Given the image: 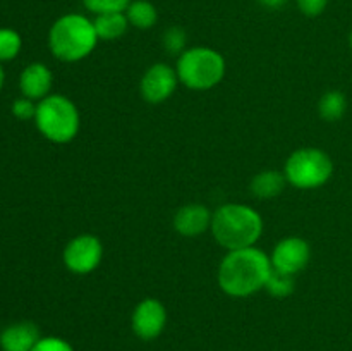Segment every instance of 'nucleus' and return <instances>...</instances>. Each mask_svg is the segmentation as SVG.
Here are the masks:
<instances>
[{
	"label": "nucleus",
	"instance_id": "9b49d317",
	"mask_svg": "<svg viewBox=\"0 0 352 351\" xmlns=\"http://www.w3.org/2000/svg\"><path fill=\"white\" fill-rule=\"evenodd\" d=\"M213 213L201 203H188L181 206L174 215V229L181 236L196 237L212 227Z\"/></svg>",
	"mask_w": 352,
	"mask_h": 351
},
{
	"label": "nucleus",
	"instance_id": "1a4fd4ad",
	"mask_svg": "<svg viewBox=\"0 0 352 351\" xmlns=\"http://www.w3.org/2000/svg\"><path fill=\"white\" fill-rule=\"evenodd\" d=\"M167 326V310L157 298H144L134 308L131 317L133 332L143 341H153Z\"/></svg>",
	"mask_w": 352,
	"mask_h": 351
},
{
	"label": "nucleus",
	"instance_id": "39448f33",
	"mask_svg": "<svg viewBox=\"0 0 352 351\" xmlns=\"http://www.w3.org/2000/svg\"><path fill=\"white\" fill-rule=\"evenodd\" d=\"M38 131L52 143L64 145L74 140L81 129V114L72 100L64 95H48L40 100L34 116Z\"/></svg>",
	"mask_w": 352,
	"mask_h": 351
},
{
	"label": "nucleus",
	"instance_id": "5701e85b",
	"mask_svg": "<svg viewBox=\"0 0 352 351\" xmlns=\"http://www.w3.org/2000/svg\"><path fill=\"white\" fill-rule=\"evenodd\" d=\"M12 114L21 120L34 119V116H36V105H34V100L26 98V96L17 98L16 102L12 103Z\"/></svg>",
	"mask_w": 352,
	"mask_h": 351
},
{
	"label": "nucleus",
	"instance_id": "6ab92c4d",
	"mask_svg": "<svg viewBox=\"0 0 352 351\" xmlns=\"http://www.w3.org/2000/svg\"><path fill=\"white\" fill-rule=\"evenodd\" d=\"M21 47H23V40L17 31L9 30V28L0 30V61H12L14 57H17Z\"/></svg>",
	"mask_w": 352,
	"mask_h": 351
},
{
	"label": "nucleus",
	"instance_id": "ddd939ff",
	"mask_svg": "<svg viewBox=\"0 0 352 351\" xmlns=\"http://www.w3.org/2000/svg\"><path fill=\"white\" fill-rule=\"evenodd\" d=\"M40 339V329L33 322H17L2 330L0 348L2 351H33Z\"/></svg>",
	"mask_w": 352,
	"mask_h": 351
},
{
	"label": "nucleus",
	"instance_id": "393cba45",
	"mask_svg": "<svg viewBox=\"0 0 352 351\" xmlns=\"http://www.w3.org/2000/svg\"><path fill=\"white\" fill-rule=\"evenodd\" d=\"M260 3H263L265 7H270V9H278V7L284 6L287 0H258Z\"/></svg>",
	"mask_w": 352,
	"mask_h": 351
},
{
	"label": "nucleus",
	"instance_id": "f03ea898",
	"mask_svg": "<svg viewBox=\"0 0 352 351\" xmlns=\"http://www.w3.org/2000/svg\"><path fill=\"white\" fill-rule=\"evenodd\" d=\"M212 231L217 243L227 251L250 248L263 234V219L260 212L244 203H226L212 215Z\"/></svg>",
	"mask_w": 352,
	"mask_h": 351
},
{
	"label": "nucleus",
	"instance_id": "a878e982",
	"mask_svg": "<svg viewBox=\"0 0 352 351\" xmlns=\"http://www.w3.org/2000/svg\"><path fill=\"white\" fill-rule=\"evenodd\" d=\"M3 79H6V74H3V69L0 67V89H2L3 86Z\"/></svg>",
	"mask_w": 352,
	"mask_h": 351
},
{
	"label": "nucleus",
	"instance_id": "dca6fc26",
	"mask_svg": "<svg viewBox=\"0 0 352 351\" xmlns=\"http://www.w3.org/2000/svg\"><path fill=\"white\" fill-rule=\"evenodd\" d=\"M126 17L129 21V26L138 30H150L157 24L158 12L157 7L148 0H131L126 9Z\"/></svg>",
	"mask_w": 352,
	"mask_h": 351
},
{
	"label": "nucleus",
	"instance_id": "423d86ee",
	"mask_svg": "<svg viewBox=\"0 0 352 351\" xmlns=\"http://www.w3.org/2000/svg\"><path fill=\"white\" fill-rule=\"evenodd\" d=\"M333 172V162L320 148H299L289 155L284 176L298 189H316L329 182Z\"/></svg>",
	"mask_w": 352,
	"mask_h": 351
},
{
	"label": "nucleus",
	"instance_id": "f3484780",
	"mask_svg": "<svg viewBox=\"0 0 352 351\" xmlns=\"http://www.w3.org/2000/svg\"><path fill=\"white\" fill-rule=\"evenodd\" d=\"M346 96H344L342 92H337V89H332V92H327L325 95L320 98L318 103V112L320 117L323 120H329V123H336L340 117L346 114Z\"/></svg>",
	"mask_w": 352,
	"mask_h": 351
},
{
	"label": "nucleus",
	"instance_id": "bb28decb",
	"mask_svg": "<svg viewBox=\"0 0 352 351\" xmlns=\"http://www.w3.org/2000/svg\"><path fill=\"white\" fill-rule=\"evenodd\" d=\"M349 45H351V48H352V30H351V34H349Z\"/></svg>",
	"mask_w": 352,
	"mask_h": 351
},
{
	"label": "nucleus",
	"instance_id": "aec40b11",
	"mask_svg": "<svg viewBox=\"0 0 352 351\" xmlns=\"http://www.w3.org/2000/svg\"><path fill=\"white\" fill-rule=\"evenodd\" d=\"M186 43H188V34L181 26H170L162 38V45L172 55H181L186 50Z\"/></svg>",
	"mask_w": 352,
	"mask_h": 351
},
{
	"label": "nucleus",
	"instance_id": "412c9836",
	"mask_svg": "<svg viewBox=\"0 0 352 351\" xmlns=\"http://www.w3.org/2000/svg\"><path fill=\"white\" fill-rule=\"evenodd\" d=\"M131 0H82V6L91 14H109V12H126Z\"/></svg>",
	"mask_w": 352,
	"mask_h": 351
},
{
	"label": "nucleus",
	"instance_id": "4468645a",
	"mask_svg": "<svg viewBox=\"0 0 352 351\" xmlns=\"http://www.w3.org/2000/svg\"><path fill=\"white\" fill-rule=\"evenodd\" d=\"M93 24H95L98 40L103 41L119 40V38H122L126 34L127 28H129V21H127L126 12L98 14L93 19Z\"/></svg>",
	"mask_w": 352,
	"mask_h": 351
},
{
	"label": "nucleus",
	"instance_id": "a211bd4d",
	"mask_svg": "<svg viewBox=\"0 0 352 351\" xmlns=\"http://www.w3.org/2000/svg\"><path fill=\"white\" fill-rule=\"evenodd\" d=\"M296 288V281H294V275L291 274H284V272H278V270H272L270 277H268L267 286V292L274 298H287L294 292Z\"/></svg>",
	"mask_w": 352,
	"mask_h": 351
},
{
	"label": "nucleus",
	"instance_id": "f257e3e1",
	"mask_svg": "<svg viewBox=\"0 0 352 351\" xmlns=\"http://www.w3.org/2000/svg\"><path fill=\"white\" fill-rule=\"evenodd\" d=\"M272 260L260 248L250 246L227 251L219 265L220 289L232 298H248L260 289H265L270 277Z\"/></svg>",
	"mask_w": 352,
	"mask_h": 351
},
{
	"label": "nucleus",
	"instance_id": "6e6552de",
	"mask_svg": "<svg viewBox=\"0 0 352 351\" xmlns=\"http://www.w3.org/2000/svg\"><path fill=\"white\" fill-rule=\"evenodd\" d=\"M177 85V71L168 64L157 62L144 71L140 83V92L148 103H162L174 95Z\"/></svg>",
	"mask_w": 352,
	"mask_h": 351
},
{
	"label": "nucleus",
	"instance_id": "9d476101",
	"mask_svg": "<svg viewBox=\"0 0 352 351\" xmlns=\"http://www.w3.org/2000/svg\"><path fill=\"white\" fill-rule=\"evenodd\" d=\"M309 258H311L309 243L298 236H289L278 241L270 255L272 267L291 275L305 270L306 265L309 264Z\"/></svg>",
	"mask_w": 352,
	"mask_h": 351
},
{
	"label": "nucleus",
	"instance_id": "7ed1b4c3",
	"mask_svg": "<svg viewBox=\"0 0 352 351\" xmlns=\"http://www.w3.org/2000/svg\"><path fill=\"white\" fill-rule=\"evenodd\" d=\"M98 41L93 21L78 12L60 16L48 31L52 55L62 62L82 61L95 52Z\"/></svg>",
	"mask_w": 352,
	"mask_h": 351
},
{
	"label": "nucleus",
	"instance_id": "2eb2a0df",
	"mask_svg": "<svg viewBox=\"0 0 352 351\" xmlns=\"http://www.w3.org/2000/svg\"><path fill=\"white\" fill-rule=\"evenodd\" d=\"M284 172L278 171H263L256 174L251 181V191L256 198H274L278 196L285 188Z\"/></svg>",
	"mask_w": 352,
	"mask_h": 351
},
{
	"label": "nucleus",
	"instance_id": "0eeeda50",
	"mask_svg": "<svg viewBox=\"0 0 352 351\" xmlns=\"http://www.w3.org/2000/svg\"><path fill=\"white\" fill-rule=\"evenodd\" d=\"M64 265L76 275H88L98 268L103 258V244L95 234H79L64 248Z\"/></svg>",
	"mask_w": 352,
	"mask_h": 351
},
{
	"label": "nucleus",
	"instance_id": "4be33fe9",
	"mask_svg": "<svg viewBox=\"0 0 352 351\" xmlns=\"http://www.w3.org/2000/svg\"><path fill=\"white\" fill-rule=\"evenodd\" d=\"M33 351H74V348L71 346V343L62 339V337L48 336L41 337L36 343V346L33 348Z\"/></svg>",
	"mask_w": 352,
	"mask_h": 351
},
{
	"label": "nucleus",
	"instance_id": "f8f14e48",
	"mask_svg": "<svg viewBox=\"0 0 352 351\" xmlns=\"http://www.w3.org/2000/svg\"><path fill=\"white\" fill-rule=\"evenodd\" d=\"M54 85V74L41 62H33L28 65L19 78V88L23 96L30 100H43L50 95Z\"/></svg>",
	"mask_w": 352,
	"mask_h": 351
},
{
	"label": "nucleus",
	"instance_id": "b1692460",
	"mask_svg": "<svg viewBox=\"0 0 352 351\" xmlns=\"http://www.w3.org/2000/svg\"><path fill=\"white\" fill-rule=\"evenodd\" d=\"M296 3H298V9L301 10L305 16L316 17L327 9L329 0H296Z\"/></svg>",
	"mask_w": 352,
	"mask_h": 351
},
{
	"label": "nucleus",
	"instance_id": "20e7f679",
	"mask_svg": "<svg viewBox=\"0 0 352 351\" xmlns=\"http://www.w3.org/2000/svg\"><path fill=\"white\" fill-rule=\"evenodd\" d=\"M179 83L195 92H206L220 85L226 76V58L210 47L186 48L177 57Z\"/></svg>",
	"mask_w": 352,
	"mask_h": 351
}]
</instances>
